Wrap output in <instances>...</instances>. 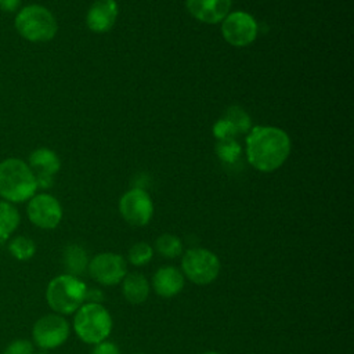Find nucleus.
<instances>
[{"mask_svg": "<svg viewBox=\"0 0 354 354\" xmlns=\"http://www.w3.org/2000/svg\"><path fill=\"white\" fill-rule=\"evenodd\" d=\"M290 153V138L278 127L254 126L246 137L248 162L259 171L270 173L281 167Z\"/></svg>", "mask_w": 354, "mask_h": 354, "instance_id": "1", "label": "nucleus"}, {"mask_svg": "<svg viewBox=\"0 0 354 354\" xmlns=\"http://www.w3.org/2000/svg\"><path fill=\"white\" fill-rule=\"evenodd\" d=\"M36 192V177L26 160L15 156L0 160V199L17 205L28 202Z\"/></svg>", "mask_w": 354, "mask_h": 354, "instance_id": "2", "label": "nucleus"}, {"mask_svg": "<svg viewBox=\"0 0 354 354\" xmlns=\"http://www.w3.org/2000/svg\"><path fill=\"white\" fill-rule=\"evenodd\" d=\"M17 33L30 43H46L55 37L58 22L54 14L41 4L22 6L14 17Z\"/></svg>", "mask_w": 354, "mask_h": 354, "instance_id": "3", "label": "nucleus"}, {"mask_svg": "<svg viewBox=\"0 0 354 354\" xmlns=\"http://www.w3.org/2000/svg\"><path fill=\"white\" fill-rule=\"evenodd\" d=\"M86 283L77 277L62 274L53 278L46 288L47 304L54 313L68 315L75 313L84 301Z\"/></svg>", "mask_w": 354, "mask_h": 354, "instance_id": "4", "label": "nucleus"}, {"mask_svg": "<svg viewBox=\"0 0 354 354\" xmlns=\"http://www.w3.org/2000/svg\"><path fill=\"white\" fill-rule=\"evenodd\" d=\"M73 329L84 343L97 344L104 342L112 330V318L108 310L100 303L82 304L73 318Z\"/></svg>", "mask_w": 354, "mask_h": 354, "instance_id": "5", "label": "nucleus"}, {"mask_svg": "<svg viewBox=\"0 0 354 354\" xmlns=\"http://www.w3.org/2000/svg\"><path fill=\"white\" fill-rule=\"evenodd\" d=\"M184 275L198 285H207L213 282L220 272L218 257L203 248H192L187 250L181 260Z\"/></svg>", "mask_w": 354, "mask_h": 354, "instance_id": "6", "label": "nucleus"}, {"mask_svg": "<svg viewBox=\"0 0 354 354\" xmlns=\"http://www.w3.org/2000/svg\"><path fill=\"white\" fill-rule=\"evenodd\" d=\"M69 330L71 326L61 314H46L33 324L32 343L41 350H53L66 342Z\"/></svg>", "mask_w": 354, "mask_h": 354, "instance_id": "7", "label": "nucleus"}, {"mask_svg": "<svg viewBox=\"0 0 354 354\" xmlns=\"http://www.w3.org/2000/svg\"><path fill=\"white\" fill-rule=\"evenodd\" d=\"M26 203V216L35 227L54 230L61 223L62 206L51 194L36 192Z\"/></svg>", "mask_w": 354, "mask_h": 354, "instance_id": "8", "label": "nucleus"}, {"mask_svg": "<svg viewBox=\"0 0 354 354\" xmlns=\"http://www.w3.org/2000/svg\"><path fill=\"white\" fill-rule=\"evenodd\" d=\"M256 19L243 11L230 12L221 24V35L227 43L235 47H245L257 37Z\"/></svg>", "mask_w": 354, "mask_h": 354, "instance_id": "9", "label": "nucleus"}, {"mask_svg": "<svg viewBox=\"0 0 354 354\" xmlns=\"http://www.w3.org/2000/svg\"><path fill=\"white\" fill-rule=\"evenodd\" d=\"M119 212L130 225L142 227L152 218L153 203L147 191L142 188H131L120 198Z\"/></svg>", "mask_w": 354, "mask_h": 354, "instance_id": "10", "label": "nucleus"}, {"mask_svg": "<svg viewBox=\"0 0 354 354\" xmlns=\"http://www.w3.org/2000/svg\"><path fill=\"white\" fill-rule=\"evenodd\" d=\"M88 272L101 285H116L126 275V261L118 253L104 252L88 261Z\"/></svg>", "mask_w": 354, "mask_h": 354, "instance_id": "11", "label": "nucleus"}, {"mask_svg": "<svg viewBox=\"0 0 354 354\" xmlns=\"http://www.w3.org/2000/svg\"><path fill=\"white\" fill-rule=\"evenodd\" d=\"M28 166L36 177L37 189L51 188L54 184V176L61 169L59 156L47 147H39L33 149L26 160Z\"/></svg>", "mask_w": 354, "mask_h": 354, "instance_id": "12", "label": "nucleus"}, {"mask_svg": "<svg viewBox=\"0 0 354 354\" xmlns=\"http://www.w3.org/2000/svg\"><path fill=\"white\" fill-rule=\"evenodd\" d=\"M118 12L115 0H95L87 11L86 25L91 32L105 33L113 28Z\"/></svg>", "mask_w": 354, "mask_h": 354, "instance_id": "13", "label": "nucleus"}, {"mask_svg": "<svg viewBox=\"0 0 354 354\" xmlns=\"http://www.w3.org/2000/svg\"><path fill=\"white\" fill-rule=\"evenodd\" d=\"M188 12L205 24H218L230 12L231 0H185Z\"/></svg>", "mask_w": 354, "mask_h": 354, "instance_id": "14", "label": "nucleus"}, {"mask_svg": "<svg viewBox=\"0 0 354 354\" xmlns=\"http://www.w3.org/2000/svg\"><path fill=\"white\" fill-rule=\"evenodd\" d=\"M152 286L159 296L173 297L184 288V275L176 267H160L152 277Z\"/></svg>", "mask_w": 354, "mask_h": 354, "instance_id": "15", "label": "nucleus"}, {"mask_svg": "<svg viewBox=\"0 0 354 354\" xmlns=\"http://www.w3.org/2000/svg\"><path fill=\"white\" fill-rule=\"evenodd\" d=\"M122 292L129 303H144L149 295V283L147 278L140 272H131L122 279Z\"/></svg>", "mask_w": 354, "mask_h": 354, "instance_id": "16", "label": "nucleus"}, {"mask_svg": "<svg viewBox=\"0 0 354 354\" xmlns=\"http://www.w3.org/2000/svg\"><path fill=\"white\" fill-rule=\"evenodd\" d=\"M21 224V214L15 205L0 199V242L8 241Z\"/></svg>", "mask_w": 354, "mask_h": 354, "instance_id": "17", "label": "nucleus"}, {"mask_svg": "<svg viewBox=\"0 0 354 354\" xmlns=\"http://www.w3.org/2000/svg\"><path fill=\"white\" fill-rule=\"evenodd\" d=\"M62 261H64V267L66 270V274L73 275V277H77L82 272H84V270L88 266L87 253L79 245L66 246L65 250H64Z\"/></svg>", "mask_w": 354, "mask_h": 354, "instance_id": "18", "label": "nucleus"}, {"mask_svg": "<svg viewBox=\"0 0 354 354\" xmlns=\"http://www.w3.org/2000/svg\"><path fill=\"white\" fill-rule=\"evenodd\" d=\"M7 250L12 259L18 261H28L36 254V243L26 235H15L8 239Z\"/></svg>", "mask_w": 354, "mask_h": 354, "instance_id": "19", "label": "nucleus"}, {"mask_svg": "<svg viewBox=\"0 0 354 354\" xmlns=\"http://www.w3.org/2000/svg\"><path fill=\"white\" fill-rule=\"evenodd\" d=\"M155 246L158 253L166 259H174L183 252L181 239L173 234H162L156 239Z\"/></svg>", "mask_w": 354, "mask_h": 354, "instance_id": "20", "label": "nucleus"}, {"mask_svg": "<svg viewBox=\"0 0 354 354\" xmlns=\"http://www.w3.org/2000/svg\"><path fill=\"white\" fill-rule=\"evenodd\" d=\"M227 120L231 122V124L235 127L236 133H246L252 129V122L249 115L239 106H230L224 115Z\"/></svg>", "mask_w": 354, "mask_h": 354, "instance_id": "21", "label": "nucleus"}, {"mask_svg": "<svg viewBox=\"0 0 354 354\" xmlns=\"http://www.w3.org/2000/svg\"><path fill=\"white\" fill-rule=\"evenodd\" d=\"M242 148L235 140L218 141L216 145V153L218 159L224 163H234L241 156Z\"/></svg>", "mask_w": 354, "mask_h": 354, "instance_id": "22", "label": "nucleus"}, {"mask_svg": "<svg viewBox=\"0 0 354 354\" xmlns=\"http://www.w3.org/2000/svg\"><path fill=\"white\" fill-rule=\"evenodd\" d=\"M153 256V249L147 242H137L129 249V261L133 266H144L149 263V260Z\"/></svg>", "mask_w": 354, "mask_h": 354, "instance_id": "23", "label": "nucleus"}, {"mask_svg": "<svg viewBox=\"0 0 354 354\" xmlns=\"http://www.w3.org/2000/svg\"><path fill=\"white\" fill-rule=\"evenodd\" d=\"M213 134L218 141H224V140H235V136H238L235 127L231 124L230 120H227L225 118L218 119L214 124H213Z\"/></svg>", "mask_w": 354, "mask_h": 354, "instance_id": "24", "label": "nucleus"}, {"mask_svg": "<svg viewBox=\"0 0 354 354\" xmlns=\"http://www.w3.org/2000/svg\"><path fill=\"white\" fill-rule=\"evenodd\" d=\"M3 354H35V347L28 339H15L6 346Z\"/></svg>", "mask_w": 354, "mask_h": 354, "instance_id": "25", "label": "nucleus"}, {"mask_svg": "<svg viewBox=\"0 0 354 354\" xmlns=\"http://www.w3.org/2000/svg\"><path fill=\"white\" fill-rule=\"evenodd\" d=\"M91 354H120V350L115 343L104 340L94 346Z\"/></svg>", "mask_w": 354, "mask_h": 354, "instance_id": "26", "label": "nucleus"}, {"mask_svg": "<svg viewBox=\"0 0 354 354\" xmlns=\"http://www.w3.org/2000/svg\"><path fill=\"white\" fill-rule=\"evenodd\" d=\"M22 7V0H0V11L15 14Z\"/></svg>", "mask_w": 354, "mask_h": 354, "instance_id": "27", "label": "nucleus"}, {"mask_svg": "<svg viewBox=\"0 0 354 354\" xmlns=\"http://www.w3.org/2000/svg\"><path fill=\"white\" fill-rule=\"evenodd\" d=\"M203 354H218V353H216V351H206V353H203Z\"/></svg>", "mask_w": 354, "mask_h": 354, "instance_id": "28", "label": "nucleus"}, {"mask_svg": "<svg viewBox=\"0 0 354 354\" xmlns=\"http://www.w3.org/2000/svg\"><path fill=\"white\" fill-rule=\"evenodd\" d=\"M137 354H142V353H137Z\"/></svg>", "mask_w": 354, "mask_h": 354, "instance_id": "29", "label": "nucleus"}]
</instances>
